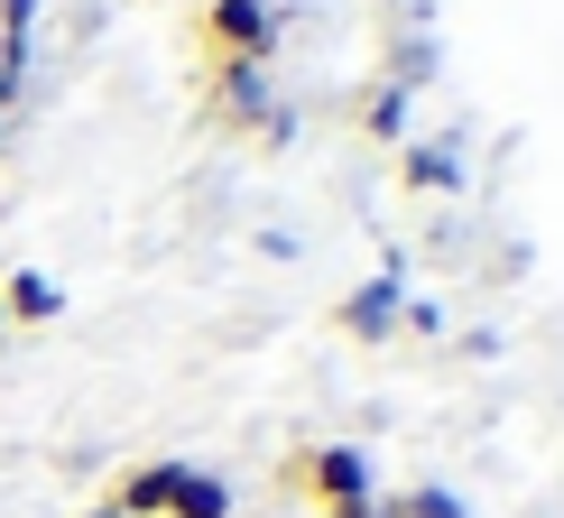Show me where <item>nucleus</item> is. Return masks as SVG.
Segmentation results:
<instances>
[{
    "label": "nucleus",
    "mask_w": 564,
    "mask_h": 518,
    "mask_svg": "<svg viewBox=\"0 0 564 518\" xmlns=\"http://www.w3.org/2000/svg\"><path fill=\"white\" fill-rule=\"evenodd\" d=\"M408 176L416 185H454V158H444V149H408Z\"/></svg>",
    "instance_id": "obj_5"
},
{
    "label": "nucleus",
    "mask_w": 564,
    "mask_h": 518,
    "mask_svg": "<svg viewBox=\"0 0 564 518\" xmlns=\"http://www.w3.org/2000/svg\"><path fill=\"white\" fill-rule=\"evenodd\" d=\"M10 305H19V315H46V305H56V288H46V278H19Z\"/></svg>",
    "instance_id": "obj_6"
},
{
    "label": "nucleus",
    "mask_w": 564,
    "mask_h": 518,
    "mask_svg": "<svg viewBox=\"0 0 564 518\" xmlns=\"http://www.w3.org/2000/svg\"><path fill=\"white\" fill-rule=\"evenodd\" d=\"M176 482H185V463H149V473L121 482V500H111V509H121V518H158V509L176 500Z\"/></svg>",
    "instance_id": "obj_2"
},
{
    "label": "nucleus",
    "mask_w": 564,
    "mask_h": 518,
    "mask_svg": "<svg viewBox=\"0 0 564 518\" xmlns=\"http://www.w3.org/2000/svg\"><path fill=\"white\" fill-rule=\"evenodd\" d=\"M315 490L334 500V518H380V509H370V463L351 454V444H343V454H315Z\"/></svg>",
    "instance_id": "obj_1"
},
{
    "label": "nucleus",
    "mask_w": 564,
    "mask_h": 518,
    "mask_svg": "<svg viewBox=\"0 0 564 518\" xmlns=\"http://www.w3.org/2000/svg\"><path fill=\"white\" fill-rule=\"evenodd\" d=\"M389 296H398V288H361V296L343 305V324H351V334H380V315H389Z\"/></svg>",
    "instance_id": "obj_4"
},
{
    "label": "nucleus",
    "mask_w": 564,
    "mask_h": 518,
    "mask_svg": "<svg viewBox=\"0 0 564 518\" xmlns=\"http://www.w3.org/2000/svg\"><path fill=\"white\" fill-rule=\"evenodd\" d=\"M223 509H231V490H223L214 473H185L176 500H167V518H223Z\"/></svg>",
    "instance_id": "obj_3"
}]
</instances>
